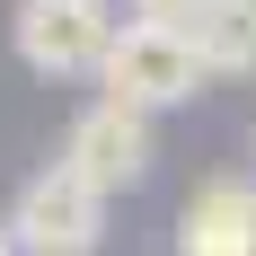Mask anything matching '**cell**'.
I'll return each instance as SVG.
<instances>
[{"mask_svg":"<svg viewBox=\"0 0 256 256\" xmlns=\"http://www.w3.org/2000/svg\"><path fill=\"white\" fill-rule=\"evenodd\" d=\"M204 53H194V36L186 26H150V18H124V36H115V53H106L98 88L115 106H132V115H168V106H194L204 98Z\"/></svg>","mask_w":256,"mask_h":256,"instance_id":"1","label":"cell"},{"mask_svg":"<svg viewBox=\"0 0 256 256\" xmlns=\"http://www.w3.org/2000/svg\"><path fill=\"white\" fill-rule=\"evenodd\" d=\"M115 36H124L115 0H18L9 9V44L36 80H98Z\"/></svg>","mask_w":256,"mask_h":256,"instance_id":"2","label":"cell"},{"mask_svg":"<svg viewBox=\"0 0 256 256\" xmlns=\"http://www.w3.org/2000/svg\"><path fill=\"white\" fill-rule=\"evenodd\" d=\"M9 238H18V256H98V238H106V194L80 168H36V177L9 194Z\"/></svg>","mask_w":256,"mask_h":256,"instance_id":"3","label":"cell"},{"mask_svg":"<svg viewBox=\"0 0 256 256\" xmlns=\"http://www.w3.org/2000/svg\"><path fill=\"white\" fill-rule=\"evenodd\" d=\"M150 159H159L150 115H132V106H115V98H88L71 115V132H62V168H80L98 194H132V186L150 177Z\"/></svg>","mask_w":256,"mask_h":256,"instance_id":"4","label":"cell"},{"mask_svg":"<svg viewBox=\"0 0 256 256\" xmlns=\"http://www.w3.org/2000/svg\"><path fill=\"white\" fill-rule=\"evenodd\" d=\"M177 256H256V177H204L177 204Z\"/></svg>","mask_w":256,"mask_h":256,"instance_id":"5","label":"cell"},{"mask_svg":"<svg viewBox=\"0 0 256 256\" xmlns=\"http://www.w3.org/2000/svg\"><path fill=\"white\" fill-rule=\"evenodd\" d=\"M186 36L212 80H256V0H204V18Z\"/></svg>","mask_w":256,"mask_h":256,"instance_id":"6","label":"cell"},{"mask_svg":"<svg viewBox=\"0 0 256 256\" xmlns=\"http://www.w3.org/2000/svg\"><path fill=\"white\" fill-rule=\"evenodd\" d=\"M132 18H150V26H194L204 18V0H124Z\"/></svg>","mask_w":256,"mask_h":256,"instance_id":"7","label":"cell"},{"mask_svg":"<svg viewBox=\"0 0 256 256\" xmlns=\"http://www.w3.org/2000/svg\"><path fill=\"white\" fill-rule=\"evenodd\" d=\"M0 256H18V238H9V221H0Z\"/></svg>","mask_w":256,"mask_h":256,"instance_id":"8","label":"cell"}]
</instances>
